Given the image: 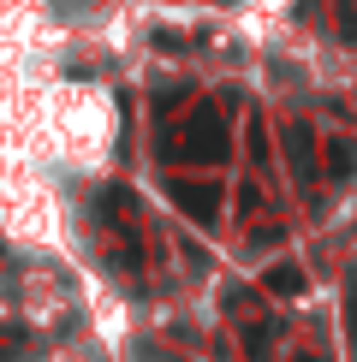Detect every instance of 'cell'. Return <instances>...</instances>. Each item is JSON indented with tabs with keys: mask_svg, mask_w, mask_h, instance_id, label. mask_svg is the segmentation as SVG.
Instances as JSON below:
<instances>
[{
	"mask_svg": "<svg viewBox=\"0 0 357 362\" xmlns=\"http://www.w3.org/2000/svg\"><path fill=\"white\" fill-rule=\"evenodd\" d=\"M167 148H173V155H185V160H227L232 137H227V125H220V107H215V101L191 107L185 119H178V131L167 137Z\"/></svg>",
	"mask_w": 357,
	"mask_h": 362,
	"instance_id": "obj_1",
	"label": "cell"
},
{
	"mask_svg": "<svg viewBox=\"0 0 357 362\" xmlns=\"http://www.w3.org/2000/svg\"><path fill=\"white\" fill-rule=\"evenodd\" d=\"M173 202L185 208V214H197V220H215V208H220V185H185V178H173Z\"/></svg>",
	"mask_w": 357,
	"mask_h": 362,
	"instance_id": "obj_2",
	"label": "cell"
},
{
	"mask_svg": "<svg viewBox=\"0 0 357 362\" xmlns=\"http://www.w3.org/2000/svg\"><path fill=\"white\" fill-rule=\"evenodd\" d=\"M286 148H292V167H298V178H316V160H310V148H316V137H310L304 125H292V137H286Z\"/></svg>",
	"mask_w": 357,
	"mask_h": 362,
	"instance_id": "obj_3",
	"label": "cell"
},
{
	"mask_svg": "<svg viewBox=\"0 0 357 362\" xmlns=\"http://www.w3.org/2000/svg\"><path fill=\"white\" fill-rule=\"evenodd\" d=\"M268 291H274V297H298V291H304V274H298L292 262H280L274 274H268Z\"/></svg>",
	"mask_w": 357,
	"mask_h": 362,
	"instance_id": "obj_4",
	"label": "cell"
},
{
	"mask_svg": "<svg viewBox=\"0 0 357 362\" xmlns=\"http://www.w3.org/2000/svg\"><path fill=\"white\" fill-rule=\"evenodd\" d=\"M298 362H316V356H298Z\"/></svg>",
	"mask_w": 357,
	"mask_h": 362,
	"instance_id": "obj_5",
	"label": "cell"
}]
</instances>
